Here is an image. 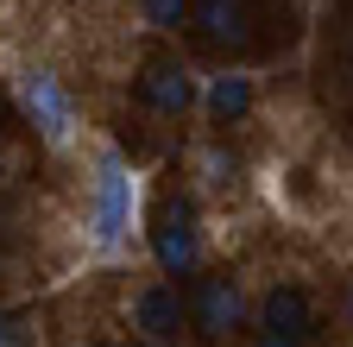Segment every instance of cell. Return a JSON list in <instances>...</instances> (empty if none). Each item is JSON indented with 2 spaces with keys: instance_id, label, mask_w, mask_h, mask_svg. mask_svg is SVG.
<instances>
[{
  "instance_id": "cell-3",
  "label": "cell",
  "mask_w": 353,
  "mask_h": 347,
  "mask_svg": "<svg viewBox=\"0 0 353 347\" xmlns=\"http://www.w3.org/2000/svg\"><path fill=\"white\" fill-rule=\"evenodd\" d=\"M152 246H158V266L164 272H196V228H190L183 208H158Z\"/></svg>"
},
{
  "instance_id": "cell-4",
  "label": "cell",
  "mask_w": 353,
  "mask_h": 347,
  "mask_svg": "<svg viewBox=\"0 0 353 347\" xmlns=\"http://www.w3.org/2000/svg\"><path fill=\"white\" fill-rule=\"evenodd\" d=\"M120 234H126V170L108 158L101 164V184H95V240L114 246Z\"/></svg>"
},
{
  "instance_id": "cell-2",
  "label": "cell",
  "mask_w": 353,
  "mask_h": 347,
  "mask_svg": "<svg viewBox=\"0 0 353 347\" xmlns=\"http://www.w3.org/2000/svg\"><path fill=\"white\" fill-rule=\"evenodd\" d=\"M190 310H196L202 335H234L240 328V290H234V278H202L190 290Z\"/></svg>"
},
{
  "instance_id": "cell-5",
  "label": "cell",
  "mask_w": 353,
  "mask_h": 347,
  "mask_svg": "<svg viewBox=\"0 0 353 347\" xmlns=\"http://www.w3.org/2000/svg\"><path fill=\"white\" fill-rule=\"evenodd\" d=\"M139 95H145L158 114H183V108L196 101V82H190V70H183V63H145Z\"/></svg>"
},
{
  "instance_id": "cell-1",
  "label": "cell",
  "mask_w": 353,
  "mask_h": 347,
  "mask_svg": "<svg viewBox=\"0 0 353 347\" xmlns=\"http://www.w3.org/2000/svg\"><path fill=\"white\" fill-rule=\"evenodd\" d=\"M252 0H196V32H202V45L214 51H246L252 45Z\"/></svg>"
},
{
  "instance_id": "cell-7",
  "label": "cell",
  "mask_w": 353,
  "mask_h": 347,
  "mask_svg": "<svg viewBox=\"0 0 353 347\" xmlns=\"http://www.w3.org/2000/svg\"><path fill=\"white\" fill-rule=\"evenodd\" d=\"M265 328L290 335V341H309V297L296 284H278L272 297H265Z\"/></svg>"
},
{
  "instance_id": "cell-12",
  "label": "cell",
  "mask_w": 353,
  "mask_h": 347,
  "mask_svg": "<svg viewBox=\"0 0 353 347\" xmlns=\"http://www.w3.org/2000/svg\"><path fill=\"white\" fill-rule=\"evenodd\" d=\"M259 347H303V341H290V335H272V328H265V341Z\"/></svg>"
},
{
  "instance_id": "cell-8",
  "label": "cell",
  "mask_w": 353,
  "mask_h": 347,
  "mask_svg": "<svg viewBox=\"0 0 353 347\" xmlns=\"http://www.w3.org/2000/svg\"><path fill=\"white\" fill-rule=\"evenodd\" d=\"M26 108L38 114V126H44L51 139L70 133V101H63V89H57L51 76H32V82H26Z\"/></svg>"
},
{
  "instance_id": "cell-10",
  "label": "cell",
  "mask_w": 353,
  "mask_h": 347,
  "mask_svg": "<svg viewBox=\"0 0 353 347\" xmlns=\"http://www.w3.org/2000/svg\"><path fill=\"white\" fill-rule=\"evenodd\" d=\"M139 7H145L152 26H176V19H183V0H139Z\"/></svg>"
},
{
  "instance_id": "cell-11",
  "label": "cell",
  "mask_w": 353,
  "mask_h": 347,
  "mask_svg": "<svg viewBox=\"0 0 353 347\" xmlns=\"http://www.w3.org/2000/svg\"><path fill=\"white\" fill-rule=\"evenodd\" d=\"M0 347H32V328L19 316H0Z\"/></svg>"
},
{
  "instance_id": "cell-6",
  "label": "cell",
  "mask_w": 353,
  "mask_h": 347,
  "mask_svg": "<svg viewBox=\"0 0 353 347\" xmlns=\"http://www.w3.org/2000/svg\"><path fill=\"white\" fill-rule=\"evenodd\" d=\"M132 328H139L152 347H170V341H176V328H183V310H176V297H170L164 284H152L139 303H132Z\"/></svg>"
},
{
  "instance_id": "cell-9",
  "label": "cell",
  "mask_w": 353,
  "mask_h": 347,
  "mask_svg": "<svg viewBox=\"0 0 353 347\" xmlns=\"http://www.w3.org/2000/svg\"><path fill=\"white\" fill-rule=\"evenodd\" d=\"M208 108H214V120H240V114L252 108V82H246V76H214Z\"/></svg>"
},
{
  "instance_id": "cell-13",
  "label": "cell",
  "mask_w": 353,
  "mask_h": 347,
  "mask_svg": "<svg viewBox=\"0 0 353 347\" xmlns=\"http://www.w3.org/2000/svg\"><path fill=\"white\" fill-rule=\"evenodd\" d=\"M347 310H353V297H347Z\"/></svg>"
}]
</instances>
